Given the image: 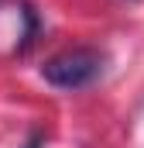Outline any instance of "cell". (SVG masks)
Listing matches in <instances>:
<instances>
[{
  "label": "cell",
  "mask_w": 144,
  "mask_h": 148,
  "mask_svg": "<svg viewBox=\"0 0 144 148\" xmlns=\"http://www.w3.org/2000/svg\"><path fill=\"white\" fill-rule=\"evenodd\" d=\"M107 69V55L96 48H69L58 52L55 59H48L41 66V76L48 86L55 90H82L89 83H96Z\"/></svg>",
  "instance_id": "6da1fadb"
},
{
  "label": "cell",
  "mask_w": 144,
  "mask_h": 148,
  "mask_svg": "<svg viewBox=\"0 0 144 148\" xmlns=\"http://www.w3.org/2000/svg\"><path fill=\"white\" fill-rule=\"evenodd\" d=\"M24 148H41V134H31V141H28Z\"/></svg>",
  "instance_id": "7a4b0ae2"
}]
</instances>
